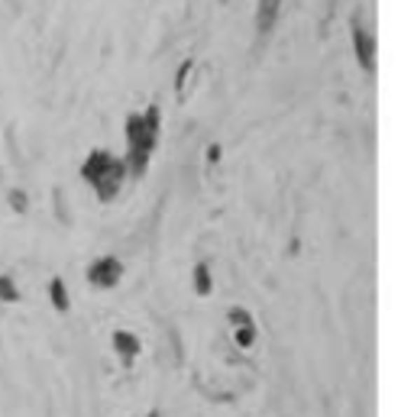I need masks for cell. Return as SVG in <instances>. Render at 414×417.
<instances>
[{"label":"cell","mask_w":414,"mask_h":417,"mask_svg":"<svg viewBox=\"0 0 414 417\" xmlns=\"http://www.w3.org/2000/svg\"><path fill=\"white\" fill-rule=\"evenodd\" d=\"M353 49H356V62L363 65V71H375V39L372 33L359 23V17H353Z\"/></svg>","instance_id":"4"},{"label":"cell","mask_w":414,"mask_h":417,"mask_svg":"<svg viewBox=\"0 0 414 417\" xmlns=\"http://www.w3.org/2000/svg\"><path fill=\"white\" fill-rule=\"evenodd\" d=\"M191 68H195V62H185V65L178 68V75H175V91H178V94H185V84H188V75H191Z\"/></svg>","instance_id":"10"},{"label":"cell","mask_w":414,"mask_h":417,"mask_svg":"<svg viewBox=\"0 0 414 417\" xmlns=\"http://www.w3.org/2000/svg\"><path fill=\"white\" fill-rule=\"evenodd\" d=\"M149 417H159V414H149Z\"/></svg>","instance_id":"13"},{"label":"cell","mask_w":414,"mask_h":417,"mask_svg":"<svg viewBox=\"0 0 414 417\" xmlns=\"http://www.w3.org/2000/svg\"><path fill=\"white\" fill-rule=\"evenodd\" d=\"M120 278H123V262L117 256H104L97 262H91V268H88V282L94 288H117Z\"/></svg>","instance_id":"3"},{"label":"cell","mask_w":414,"mask_h":417,"mask_svg":"<svg viewBox=\"0 0 414 417\" xmlns=\"http://www.w3.org/2000/svg\"><path fill=\"white\" fill-rule=\"evenodd\" d=\"M127 142H130V152H127V159H123L127 162V172L143 175L156 142H159V107H149L146 114H130Z\"/></svg>","instance_id":"1"},{"label":"cell","mask_w":414,"mask_h":417,"mask_svg":"<svg viewBox=\"0 0 414 417\" xmlns=\"http://www.w3.org/2000/svg\"><path fill=\"white\" fill-rule=\"evenodd\" d=\"M81 175H85V182L97 191V198L101 200H113L117 198V191H120V184H123V178H127L130 172H127V162L123 159H113L110 152L97 149L85 159Z\"/></svg>","instance_id":"2"},{"label":"cell","mask_w":414,"mask_h":417,"mask_svg":"<svg viewBox=\"0 0 414 417\" xmlns=\"http://www.w3.org/2000/svg\"><path fill=\"white\" fill-rule=\"evenodd\" d=\"M49 298H52V308L59 310V314H68L71 301H68V292H65V282H62V278H52V285H49Z\"/></svg>","instance_id":"6"},{"label":"cell","mask_w":414,"mask_h":417,"mask_svg":"<svg viewBox=\"0 0 414 417\" xmlns=\"http://www.w3.org/2000/svg\"><path fill=\"white\" fill-rule=\"evenodd\" d=\"M0 301H7V304L20 301V288L13 282V275H0Z\"/></svg>","instance_id":"8"},{"label":"cell","mask_w":414,"mask_h":417,"mask_svg":"<svg viewBox=\"0 0 414 417\" xmlns=\"http://www.w3.org/2000/svg\"><path fill=\"white\" fill-rule=\"evenodd\" d=\"M10 204H13V210H17V214H26V207H29V200H26L20 191H10Z\"/></svg>","instance_id":"12"},{"label":"cell","mask_w":414,"mask_h":417,"mask_svg":"<svg viewBox=\"0 0 414 417\" xmlns=\"http://www.w3.org/2000/svg\"><path fill=\"white\" fill-rule=\"evenodd\" d=\"M211 288H214L211 268L201 262V266H195V294H198V298H207V294H211Z\"/></svg>","instance_id":"7"},{"label":"cell","mask_w":414,"mask_h":417,"mask_svg":"<svg viewBox=\"0 0 414 417\" xmlns=\"http://www.w3.org/2000/svg\"><path fill=\"white\" fill-rule=\"evenodd\" d=\"M233 340H237V346H243V350H249L256 340V327L253 324H243V327H233Z\"/></svg>","instance_id":"9"},{"label":"cell","mask_w":414,"mask_h":417,"mask_svg":"<svg viewBox=\"0 0 414 417\" xmlns=\"http://www.w3.org/2000/svg\"><path fill=\"white\" fill-rule=\"evenodd\" d=\"M113 350L120 353L123 366H130V362L139 356V336L130 334V330H113Z\"/></svg>","instance_id":"5"},{"label":"cell","mask_w":414,"mask_h":417,"mask_svg":"<svg viewBox=\"0 0 414 417\" xmlns=\"http://www.w3.org/2000/svg\"><path fill=\"white\" fill-rule=\"evenodd\" d=\"M230 324H233V327L253 324V314H249V310H246V308H233V310H230Z\"/></svg>","instance_id":"11"}]
</instances>
